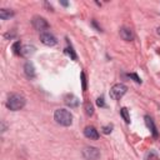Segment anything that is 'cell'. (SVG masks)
<instances>
[{"label": "cell", "instance_id": "obj_1", "mask_svg": "<svg viewBox=\"0 0 160 160\" xmlns=\"http://www.w3.org/2000/svg\"><path fill=\"white\" fill-rule=\"evenodd\" d=\"M25 102H26V100L22 95L11 94V95H9V98L6 100V108L10 109L11 111H18L25 106Z\"/></svg>", "mask_w": 160, "mask_h": 160}, {"label": "cell", "instance_id": "obj_2", "mask_svg": "<svg viewBox=\"0 0 160 160\" xmlns=\"http://www.w3.org/2000/svg\"><path fill=\"white\" fill-rule=\"evenodd\" d=\"M54 119L61 126H70L72 124V115L66 109H56L54 112Z\"/></svg>", "mask_w": 160, "mask_h": 160}, {"label": "cell", "instance_id": "obj_3", "mask_svg": "<svg viewBox=\"0 0 160 160\" xmlns=\"http://www.w3.org/2000/svg\"><path fill=\"white\" fill-rule=\"evenodd\" d=\"M126 91H128V86H126L125 84L119 82V84H115V85L110 89V96H111V99H114V100H120V99L125 95Z\"/></svg>", "mask_w": 160, "mask_h": 160}, {"label": "cell", "instance_id": "obj_4", "mask_svg": "<svg viewBox=\"0 0 160 160\" xmlns=\"http://www.w3.org/2000/svg\"><path fill=\"white\" fill-rule=\"evenodd\" d=\"M82 158L85 160H98L100 158V150L94 146H86L82 149Z\"/></svg>", "mask_w": 160, "mask_h": 160}, {"label": "cell", "instance_id": "obj_5", "mask_svg": "<svg viewBox=\"0 0 160 160\" xmlns=\"http://www.w3.org/2000/svg\"><path fill=\"white\" fill-rule=\"evenodd\" d=\"M31 24H32V26L35 28V30H38V31H40V32H44L46 29H49V22H48L44 18L38 16V15L32 18Z\"/></svg>", "mask_w": 160, "mask_h": 160}, {"label": "cell", "instance_id": "obj_6", "mask_svg": "<svg viewBox=\"0 0 160 160\" xmlns=\"http://www.w3.org/2000/svg\"><path fill=\"white\" fill-rule=\"evenodd\" d=\"M40 40H41V42H42L44 45H46V46H54V45L58 42L55 35L51 34L50 31L40 32Z\"/></svg>", "mask_w": 160, "mask_h": 160}, {"label": "cell", "instance_id": "obj_7", "mask_svg": "<svg viewBox=\"0 0 160 160\" xmlns=\"http://www.w3.org/2000/svg\"><path fill=\"white\" fill-rule=\"evenodd\" d=\"M84 135L90 140H98L99 139V132L94 126H86L84 129Z\"/></svg>", "mask_w": 160, "mask_h": 160}, {"label": "cell", "instance_id": "obj_8", "mask_svg": "<svg viewBox=\"0 0 160 160\" xmlns=\"http://www.w3.org/2000/svg\"><path fill=\"white\" fill-rule=\"evenodd\" d=\"M64 102L70 108H76L79 105V99L72 94H66L64 96Z\"/></svg>", "mask_w": 160, "mask_h": 160}, {"label": "cell", "instance_id": "obj_9", "mask_svg": "<svg viewBox=\"0 0 160 160\" xmlns=\"http://www.w3.org/2000/svg\"><path fill=\"white\" fill-rule=\"evenodd\" d=\"M120 36L122 40L125 41H131L134 39V34H132V30L129 29V28H121L120 29Z\"/></svg>", "mask_w": 160, "mask_h": 160}, {"label": "cell", "instance_id": "obj_10", "mask_svg": "<svg viewBox=\"0 0 160 160\" xmlns=\"http://www.w3.org/2000/svg\"><path fill=\"white\" fill-rule=\"evenodd\" d=\"M145 124H146V126H148V129L151 131V134H152V136L154 138H156L158 136V130H156V126H155V124H154V121H152V119L149 116V115H145Z\"/></svg>", "mask_w": 160, "mask_h": 160}, {"label": "cell", "instance_id": "obj_11", "mask_svg": "<svg viewBox=\"0 0 160 160\" xmlns=\"http://www.w3.org/2000/svg\"><path fill=\"white\" fill-rule=\"evenodd\" d=\"M24 72H25V75H26L28 78H30V79L35 78V68H34V65H32L31 61L25 62V65H24Z\"/></svg>", "mask_w": 160, "mask_h": 160}, {"label": "cell", "instance_id": "obj_12", "mask_svg": "<svg viewBox=\"0 0 160 160\" xmlns=\"http://www.w3.org/2000/svg\"><path fill=\"white\" fill-rule=\"evenodd\" d=\"M35 50H36V48L34 45H29V44L22 45V48H21V56L29 58L30 55H32L35 52Z\"/></svg>", "mask_w": 160, "mask_h": 160}, {"label": "cell", "instance_id": "obj_13", "mask_svg": "<svg viewBox=\"0 0 160 160\" xmlns=\"http://www.w3.org/2000/svg\"><path fill=\"white\" fill-rule=\"evenodd\" d=\"M11 16H14V11L9 10V9H1L0 10V18L2 20H6V19H10Z\"/></svg>", "mask_w": 160, "mask_h": 160}, {"label": "cell", "instance_id": "obj_14", "mask_svg": "<svg viewBox=\"0 0 160 160\" xmlns=\"http://www.w3.org/2000/svg\"><path fill=\"white\" fill-rule=\"evenodd\" d=\"M84 108H85V112H86V115H88V116H91V115L94 114V106H92V104H91L89 100H88V101H85Z\"/></svg>", "mask_w": 160, "mask_h": 160}, {"label": "cell", "instance_id": "obj_15", "mask_svg": "<svg viewBox=\"0 0 160 160\" xmlns=\"http://www.w3.org/2000/svg\"><path fill=\"white\" fill-rule=\"evenodd\" d=\"M21 48H22L21 42H20V41H15V42L12 44V52H14L15 55H21Z\"/></svg>", "mask_w": 160, "mask_h": 160}, {"label": "cell", "instance_id": "obj_16", "mask_svg": "<svg viewBox=\"0 0 160 160\" xmlns=\"http://www.w3.org/2000/svg\"><path fill=\"white\" fill-rule=\"evenodd\" d=\"M144 160H159V156H158V154L154 150H150V151L146 152Z\"/></svg>", "mask_w": 160, "mask_h": 160}, {"label": "cell", "instance_id": "obj_17", "mask_svg": "<svg viewBox=\"0 0 160 160\" xmlns=\"http://www.w3.org/2000/svg\"><path fill=\"white\" fill-rule=\"evenodd\" d=\"M65 52H66L72 60H76V59H78V56H76V54H75V51H74V49H72L71 45H69L68 48H65Z\"/></svg>", "mask_w": 160, "mask_h": 160}, {"label": "cell", "instance_id": "obj_18", "mask_svg": "<svg viewBox=\"0 0 160 160\" xmlns=\"http://www.w3.org/2000/svg\"><path fill=\"white\" fill-rule=\"evenodd\" d=\"M120 114H121V116L124 118V120H125V122H130V115H129V111H128V109L126 108H122L121 110H120Z\"/></svg>", "mask_w": 160, "mask_h": 160}, {"label": "cell", "instance_id": "obj_19", "mask_svg": "<svg viewBox=\"0 0 160 160\" xmlns=\"http://www.w3.org/2000/svg\"><path fill=\"white\" fill-rule=\"evenodd\" d=\"M112 128H114L112 125H105V126H102L101 130H102L104 134H110V132L112 131Z\"/></svg>", "mask_w": 160, "mask_h": 160}, {"label": "cell", "instance_id": "obj_20", "mask_svg": "<svg viewBox=\"0 0 160 160\" xmlns=\"http://www.w3.org/2000/svg\"><path fill=\"white\" fill-rule=\"evenodd\" d=\"M128 76L131 78V79H134V81H136L138 84H141V79H140L136 74H128Z\"/></svg>", "mask_w": 160, "mask_h": 160}, {"label": "cell", "instance_id": "obj_21", "mask_svg": "<svg viewBox=\"0 0 160 160\" xmlns=\"http://www.w3.org/2000/svg\"><path fill=\"white\" fill-rule=\"evenodd\" d=\"M81 82H82V90H86V76L85 72H81Z\"/></svg>", "mask_w": 160, "mask_h": 160}, {"label": "cell", "instance_id": "obj_22", "mask_svg": "<svg viewBox=\"0 0 160 160\" xmlns=\"http://www.w3.org/2000/svg\"><path fill=\"white\" fill-rule=\"evenodd\" d=\"M96 104L99 105V106H105V102H104V98L102 96H100V98H98V100H96Z\"/></svg>", "mask_w": 160, "mask_h": 160}, {"label": "cell", "instance_id": "obj_23", "mask_svg": "<svg viewBox=\"0 0 160 160\" xmlns=\"http://www.w3.org/2000/svg\"><path fill=\"white\" fill-rule=\"evenodd\" d=\"M1 125H2V130H1V131H2V132H4V131H5V130H6V126H5V124H4V121H2V122H1Z\"/></svg>", "mask_w": 160, "mask_h": 160}, {"label": "cell", "instance_id": "obj_24", "mask_svg": "<svg viewBox=\"0 0 160 160\" xmlns=\"http://www.w3.org/2000/svg\"><path fill=\"white\" fill-rule=\"evenodd\" d=\"M61 4H62L64 6H68V2H66V1H61Z\"/></svg>", "mask_w": 160, "mask_h": 160}, {"label": "cell", "instance_id": "obj_25", "mask_svg": "<svg viewBox=\"0 0 160 160\" xmlns=\"http://www.w3.org/2000/svg\"><path fill=\"white\" fill-rule=\"evenodd\" d=\"M156 32H158V34L160 35V28H158V29H156Z\"/></svg>", "mask_w": 160, "mask_h": 160}]
</instances>
